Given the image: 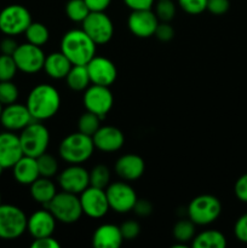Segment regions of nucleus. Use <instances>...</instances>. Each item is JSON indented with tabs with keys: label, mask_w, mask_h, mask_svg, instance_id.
I'll return each instance as SVG.
<instances>
[{
	"label": "nucleus",
	"mask_w": 247,
	"mask_h": 248,
	"mask_svg": "<svg viewBox=\"0 0 247 248\" xmlns=\"http://www.w3.org/2000/svg\"><path fill=\"white\" fill-rule=\"evenodd\" d=\"M96 46L84 29H72L61 40V51L73 65H86L96 56Z\"/></svg>",
	"instance_id": "1"
},
{
	"label": "nucleus",
	"mask_w": 247,
	"mask_h": 248,
	"mask_svg": "<svg viewBox=\"0 0 247 248\" xmlns=\"http://www.w3.org/2000/svg\"><path fill=\"white\" fill-rule=\"evenodd\" d=\"M26 106L34 120H47L57 114L61 107V96L57 90L51 85H36L29 92Z\"/></svg>",
	"instance_id": "2"
},
{
	"label": "nucleus",
	"mask_w": 247,
	"mask_h": 248,
	"mask_svg": "<svg viewBox=\"0 0 247 248\" xmlns=\"http://www.w3.org/2000/svg\"><path fill=\"white\" fill-rule=\"evenodd\" d=\"M93 150L92 137L81 132H74L61 142L60 156L69 165H81L92 156Z\"/></svg>",
	"instance_id": "3"
},
{
	"label": "nucleus",
	"mask_w": 247,
	"mask_h": 248,
	"mask_svg": "<svg viewBox=\"0 0 247 248\" xmlns=\"http://www.w3.org/2000/svg\"><path fill=\"white\" fill-rule=\"evenodd\" d=\"M57 222L64 223V224H72L77 222L82 216L81 203L80 198L77 194L68 193V191H61L53 196L52 200L45 206Z\"/></svg>",
	"instance_id": "4"
},
{
	"label": "nucleus",
	"mask_w": 247,
	"mask_h": 248,
	"mask_svg": "<svg viewBox=\"0 0 247 248\" xmlns=\"http://www.w3.org/2000/svg\"><path fill=\"white\" fill-rule=\"evenodd\" d=\"M19 137L23 155L38 157L46 153L50 144V132L40 121H33L22 130Z\"/></svg>",
	"instance_id": "5"
},
{
	"label": "nucleus",
	"mask_w": 247,
	"mask_h": 248,
	"mask_svg": "<svg viewBox=\"0 0 247 248\" xmlns=\"http://www.w3.org/2000/svg\"><path fill=\"white\" fill-rule=\"evenodd\" d=\"M222 212V203L216 196L199 195L191 200L186 208V215L195 225H208L218 219Z\"/></svg>",
	"instance_id": "6"
},
{
	"label": "nucleus",
	"mask_w": 247,
	"mask_h": 248,
	"mask_svg": "<svg viewBox=\"0 0 247 248\" xmlns=\"http://www.w3.org/2000/svg\"><path fill=\"white\" fill-rule=\"evenodd\" d=\"M26 213L15 205L0 203V239L16 240L27 230Z\"/></svg>",
	"instance_id": "7"
},
{
	"label": "nucleus",
	"mask_w": 247,
	"mask_h": 248,
	"mask_svg": "<svg viewBox=\"0 0 247 248\" xmlns=\"http://www.w3.org/2000/svg\"><path fill=\"white\" fill-rule=\"evenodd\" d=\"M31 22V12L22 5L12 4L0 10V31L5 35L15 36L24 33Z\"/></svg>",
	"instance_id": "8"
},
{
	"label": "nucleus",
	"mask_w": 247,
	"mask_h": 248,
	"mask_svg": "<svg viewBox=\"0 0 247 248\" xmlns=\"http://www.w3.org/2000/svg\"><path fill=\"white\" fill-rule=\"evenodd\" d=\"M82 29L97 45L109 43L114 34L113 22L104 11L90 12L89 16L82 21Z\"/></svg>",
	"instance_id": "9"
},
{
	"label": "nucleus",
	"mask_w": 247,
	"mask_h": 248,
	"mask_svg": "<svg viewBox=\"0 0 247 248\" xmlns=\"http://www.w3.org/2000/svg\"><path fill=\"white\" fill-rule=\"evenodd\" d=\"M12 57L16 62L18 70L27 74H34L44 68L46 56L41 50V46L26 43L18 45Z\"/></svg>",
	"instance_id": "10"
},
{
	"label": "nucleus",
	"mask_w": 247,
	"mask_h": 248,
	"mask_svg": "<svg viewBox=\"0 0 247 248\" xmlns=\"http://www.w3.org/2000/svg\"><path fill=\"white\" fill-rule=\"evenodd\" d=\"M109 207L118 213H127L133 210L137 201V194L130 184L115 182L106 188Z\"/></svg>",
	"instance_id": "11"
},
{
	"label": "nucleus",
	"mask_w": 247,
	"mask_h": 248,
	"mask_svg": "<svg viewBox=\"0 0 247 248\" xmlns=\"http://www.w3.org/2000/svg\"><path fill=\"white\" fill-rule=\"evenodd\" d=\"M114 98L108 86L94 85L89 86L84 93V106L87 111L98 115L101 119L106 118L107 114L113 108Z\"/></svg>",
	"instance_id": "12"
},
{
	"label": "nucleus",
	"mask_w": 247,
	"mask_h": 248,
	"mask_svg": "<svg viewBox=\"0 0 247 248\" xmlns=\"http://www.w3.org/2000/svg\"><path fill=\"white\" fill-rule=\"evenodd\" d=\"M80 203H81L82 213L93 219L104 217L110 210L106 189H99L92 186H87L80 194Z\"/></svg>",
	"instance_id": "13"
},
{
	"label": "nucleus",
	"mask_w": 247,
	"mask_h": 248,
	"mask_svg": "<svg viewBox=\"0 0 247 248\" xmlns=\"http://www.w3.org/2000/svg\"><path fill=\"white\" fill-rule=\"evenodd\" d=\"M58 184L63 191L79 195L90 186V173L81 165H70L60 173Z\"/></svg>",
	"instance_id": "14"
},
{
	"label": "nucleus",
	"mask_w": 247,
	"mask_h": 248,
	"mask_svg": "<svg viewBox=\"0 0 247 248\" xmlns=\"http://www.w3.org/2000/svg\"><path fill=\"white\" fill-rule=\"evenodd\" d=\"M91 84L101 86H110L114 84L118 77V70L115 64L106 57L94 56L86 64Z\"/></svg>",
	"instance_id": "15"
},
{
	"label": "nucleus",
	"mask_w": 247,
	"mask_h": 248,
	"mask_svg": "<svg viewBox=\"0 0 247 248\" xmlns=\"http://www.w3.org/2000/svg\"><path fill=\"white\" fill-rule=\"evenodd\" d=\"M155 12L150 10H138L132 11L128 16L127 26L131 33L138 38H149L154 35L159 24Z\"/></svg>",
	"instance_id": "16"
},
{
	"label": "nucleus",
	"mask_w": 247,
	"mask_h": 248,
	"mask_svg": "<svg viewBox=\"0 0 247 248\" xmlns=\"http://www.w3.org/2000/svg\"><path fill=\"white\" fill-rule=\"evenodd\" d=\"M35 121L24 104L12 103L2 108L0 123L7 131H22L29 124Z\"/></svg>",
	"instance_id": "17"
},
{
	"label": "nucleus",
	"mask_w": 247,
	"mask_h": 248,
	"mask_svg": "<svg viewBox=\"0 0 247 248\" xmlns=\"http://www.w3.org/2000/svg\"><path fill=\"white\" fill-rule=\"evenodd\" d=\"M23 156L19 137L15 133H0V166L2 169H10Z\"/></svg>",
	"instance_id": "18"
},
{
	"label": "nucleus",
	"mask_w": 247,
	"mask_h": 248,
	"mask_svg": "<svg viewBox=\"0 0 247 248\" xmlns=\"http://www.w3.org/2000/svg\"><path fill=\"white\" fill-rule=\"evenodd\" d=\"M94 148L103 153L118 152L125 143L124 133L114 126H103L92 136Z\"/></svg>",
	"instance_id": "19"
},
{
	"label": "nucleus",
	"mask_w": 247,
	"mask_h": 248,
	"mask_svg": "<svg viewBox=\"0 0 247 248\" xmlns=\"http://www.w3.org/2000/svg\"><path fill=\"white\" fill-rule=\"evenodd\" d=\"M56 218L47 208L36 211L27 220V230L33 239L52 236L56 229Z\"/></svg>",
	"instance_id": "20"
},
{
	"label": "nucleus",
	"mask_w": 247,
	"mask_h": 248,
	"mask_svg": "<svg viewBox=\"0 0 247 248\" xmlns=\"http://www.w3.org/2000/svg\"><path fill=\"white\" fill-rule=\"evenodd\" d=\"M144 160L136 154H126L119 157L115 164V172L125 181H136L144 173Z\"/></svg>",
	"instance_id": "21"
},
{
	"label": "nucleus",
	"mask_w": 247,
	"mask_h": 248,
	"mask_svg": "<svg viewBox=\"0 0 247 248\" xmlns=\"http://www.w3.org/2000/svg\"><path fill=\"white\" fill-rule=\"evenodd\" d=\"M123 242L120 227L109 223L99 225L92 236V245L96 248H118Z\"/></svg>",
	"instance_id": "22"
},
{
	"label": "nucleus",
	"mask_w": 247,
	"mask_h": 248,
	"mask_svg": "<svg viewBox=\"0 0 247 248\" xmlns=\"http://www.w3.org/2000/svg\"><path fill=\"white\" fill-rule=\"evenodd\" d=\"M11 169L15 181L23 186H31L40 177L36 157L28 156V155H23Z\"/></svg>",
	"instance_id": "23"
},
{
	"label": "nucleus",
	"mask_w": 247,
	"mask_h": 248,
	"mask_svg": "<svg viewBox=\"0 0 247 248\" xmlns=\"http://www.w3.org/2000/svg\"><path fill=\"white\" fill-rule=\"evenodd\" d=\"M73 67L72 62L65 57L62 51L60 52H52L45 58L44 68L46 74L52 79H65L69 73L70 68Z\"/></svg>",
	"instance_id": "24"
},
{
	"label": "nucleus",
	"mask_w": 247,
	"mask_h": 248,
	"mask_svg": "<svg viewBox=\"0 0 247 248\" xmlns=\"http://www.w3.org/2000/svg\"><path fill=\"white\" fill-rule=\"evenodd\" d=\"M57 194L56 186L47 177H39L31 184V195L35 202L46 206Z\"/></svg>",
	"instance_id": "25"
},
{
	"label": "nucleus",
	"mask_w": 247,
	"mask_h": 248,
	"mask_svg": "<svg viewBox=\"0 0 247 248\" xmlns=\"http://www.w3.org/2000/svg\"><path fill=\"white\" fill-rule=\"evenodd\" d=\"M191 246L194 248H224L227 239L217 230H205L193 239Z\"/></svg>",
	"instance_id": "26"
},
{
	"label": "nucleus",
	"mask_w": 247,
	"mask_h": 248,
	"mask_svg": "<svg viewBox=\"0 0 247 248\" xmlns=\"http://www.w3.org/2000/svg\"><path fill=\"white\" fill-rule=\"evenodd\" d=\"M65 80L68 86L74 91H85L91 84L86 65H73Z\"/></svg>",
	"instance_id": "27"
},
{
	"label": "nucleus",
	"mask_w": 247,
	"mask_h": 248,
	"mask_svg": "<svg viewBox=\"0 0 247 248\" xmlns=\"http://www.w3.org/2000/svg\"><path fill=\"white\" fill-rule=\"evenodd\" d=\"M24 35H26L28 43L36 46L45 45L50 38L48 29L46 28L45 24L40 23V22H31L24 31Z\"/></svg>",
	"instance_id": "28"
},
{
	"label": "nucleus",
	"mask_w": 247,
	"mask_h": 248,
	"mask_svg": "<svg viewBox=\"0 0 247 248\" xmlns=\"http://www.w3.org/2000/svg\"><path fill=\"white\" fill-rule=\"evenodd\" d=\"M173 236L181 244H188L195 237V223L190 219H181L173 227Z\"/></svg>",
	"instance_id": "29"
},
{
	"label": "nucleus",
	"mask_w": 247,
	"mask_h": 248,
	"mask_svg": "<svg viewBox=\"0 0 247 248\" xmlns=\"http://www.w3.org/2000/svg\"><path fill=\"white\" fill-rule=\"evenodd\" d=\"M101 120L102 119L98 115L91 113V111H86L80 116L79 121H77L79 132L92 137L97 132V130L101 127Z\"/></svg>",
	"instance_id": "30"
},
{
	"label": "nucleus",
	"mask_w": 247,
	"mask_h": 248,
	"mask_svg": "<svg viewBox=\"0 0 247 248\" xmlns=\"http://www.w3.org/2000/svg\"><path fill=\"white\" fill-rule=\"evenodd\" d=\"M90 10L85 0H69L65 5V14L73 22H81L89 16Z\"/></svg>",
	"instance_id": "31"
},
{
	"label": "nucleus",
	"mask_w": 247,
	"mask_h": 248,
	"mask_svg": "<svg viewBox=\"0 0 247 248\" xmlns=\"http://www.w3.org/2000/svg\"><path fill=\"white\" fill-rule=\"evenodd\" d=\"M90 173V186L99 189H106L110 183V171L104 165H97Z\"/></svg>",
	"instance_id": "32"
},
{
	"label": "nucleus",
	"mask_w": 247,
	"mask_h": 248,
	"mask_svg": "<svg viewBox=\"0 0 247 248\" xmlns=\"http://www.w3.org/2000/svg\"><path fill=\"white\" fill-rule=\"evenodd\" d=\"M36 161H38V167H39V173L41 177H51L55 176L58 171V164L57 160L52 156V155L47 154V153H44L40 156L36 157Z\"/></svg>",
	"instance_id": "33"
},
{
	"label": "nucleus",
	"mask_w": 247,
	"mask_h": 248,
	"mask_svg": "<svg viewBox=\"0 0 247 248\" xmlns=\"http://www.w3.org/2000/svg\"><path fill=\"white\" fill-rule=\"evenodd\" d=\"M18 89L11 80L0 81V103L2 106H9V104L15 103L18 98Z\"/></svg>",
	"instance_id": "34"
},
{
	"label": "nucleus",
	"mask_w": 247,
	"mask_h": 248,
	"mask_svg": "<svg viewBox=\"0 0 247 248\" xmlns=\"http://www.w3.org/2000/svg\"><path fill=\"white\" fill-rule=\"evenodd\" d=\"M17 68L14 57L9 55H0V81L12 80L16 75Z\"/></svg>",
	"instance_id": "35"
},
{
	"label": "nucleus",
	"mask_w": 247,
	"mask_h": 248,
	"mask_svg": "<svg viewBox=\"0 0 247 248\" xmlns=\"http://www.w3.org/2000/svg\"><path fill=\"white\" fill-rule=\"evenodd\" d=\"M155 15L160 22H171L176 15V5L172 0H159L155 9Z\"/></svg>",
	"instance_id": "36"
},
{
	"label": "nucleus",
	"mask_w": 247,
	"mask_h": 248,
	"mask_svg": "<svg viewBox=\"0 0 247 248\" xmlns=\"http://www.w3.org/2000/svg\"><path fill=\"white\" fill-rule=\"evenodd\" d=\"M178 4L186 14L199 15L207 7V0H178Z\"/></svg>",
	"instance_id": "37"
},
{
	"label": "nucleus",
	"mask_w": 247,
	"mask_h": 248,
	"mask_svg": "<svg viewBox=\"0 0 247 248\" xmlns=\"http://www.w3.org/2000/svg\"><path fill=\"white\" fill-rule=\"evenodd\" d=\"M120 232L124 240L131 241V240H135L139 235L140 227L136 220H126L120 225Z\"/></svg>",
	"instance_id": "38"
},
{
	"label": "nucleus",
	"mask_w": 247,
	"mask_h": 248,
	"mask_svg": "<svg viewBox=\"0 0 247 248\" xmlns=\"http://www.w3.org/2000/svg\"><path fill=\"white\" fill-rule=\"evenodd\" d=\"M154 35L156 36L160 41H170L173 39L174 29L173 27L170 24V22H159Z\"/></svg>",
	"instance_id": "39"
},
{
	"label": "nucleus",
	"mask_w": 247,
	"mask_h": 248,
	"mask_svg": "<svg viewBox=\"0 0 247 248\" xmlns=\"http://www.w3.org/2000/svg\"><path fill=\"white\" fill-rule=\"evenodd\" d=\"M234 234L239 241L247 244V213L242 215L236 220L234 227Z\"/></svg>",
	"instance_id": "40"
},
{
	"label": "nucleus",
	"mask_w": 247,
	"mask_h": 248,
	"mask_svg": "<svg viewBox=\"0 0 247 248\" xmlns=\"http://www.w3.org/2000/svg\"><path fill=\"white\" fill-rule=\"evenodd\" d=\"M229 0H207V7L206 10L213 15H224L229 10Z\"/></svg>",
	"instance_id": "41"
},
{
	"label": "nucleus",
	"mask_w": 247,
	"mask_h": 248,
	"mask_svg": "<svg viewBox=\"0 0 247 248\" xmlns=\"http://www.w3.org/2000/svg\"><path fill=\"white\" fill-rule=\"evenodd\" d=\"M234 191L236 198L242 202L247 203V173L242 174L236 181L234 186Z\"/></svg>",
	"instance_id": "42"
},
{
	"label": "nucleus",
	"mask_w": 247,
	"mask_h": 248,
	"mask_svg": "<svg viewBox=\"0 0 247 248\" xmlns=\"http://www.w3.org/2000/svg\"><path fill=\"white\" fill-rule=\"evenodd\" d=\"M132 211H135L136 215L139 216V217H147V216H149L153 212V205L148 200H143V199L139 200V199H137Z\"/></svg>",
	"instance_id": "43"
},
{
	"label": "nucleus",
	"mask_w": 247,
	"mask_h": 248,
	"mask_svg": "<svg viewBox=\"0 0 247 248\" xmlns=\"http://www.w3.org/2000/svg\"><path fill=\"white\" fill-rule=\"evenodd\" d=\"M17 47H18V44L16 43V40L12 36L7 35L6 38H4L0 41V52L2 55L12 56L15 53V51L17 50Z\"/></svg>",
	"instance_id": "44"
},
{
	"label": "nucleus",
	"mask_w": 247,
	"mask_h": 248,
	"mask_svg": "<svg viewBox=\"0 0 247 248\" xmlns=\"http://www.w3.org/2000/svg\"><path fill=\"white\" fill-rule=\"evenodd\" d=\"M60 242L52 236L34 239V241L31 242V248H60Z\"/></svg>",
	"instance_id": "45"
},
{
	"label": "nucleus",
	"mask_w": 247,
	"mask_h": 248,
	"mask_svg": "<svg viewBox=\"0 0 247 248\" xmlns=\"http://www.w3.org/2000/svg\"><path fill=\"white\" fill-rule=\"evenodd\" d=\"M126 6L132 11H138V10H150L152 9L154 0H124Z\"/></svg>",
	"instance_id": "46"
},
{
	"label": "nucleus",
	"mask_w": 247,
	"mask_h": 248,
	"mask_svg": "<svg viewBox=\"0 0 247 248\" xmlns=\"http://www.w3.org/2000/svg\"><path fill=\"white\" fill-rule=\"evenodd\" d=\"M91 12H103L110 5L111 0H85Z\"/></svg>",
	"instance_id": "47"
},
{
	"label": "nucleus",
	"mask_w": 247,
	"mask_h": 248,
	"mask_svg": "<svg viewBox=\"0 0 247 248\" xmlns=\"http://www.w3.org/2000/svg\"><path fill=\"white\" fill-rule=\"evenodd\" d=\"M2 108H4V106H2V104L0 103V116H1V113H2Z\"/></svg>",
	"instance_id": "48"
},
{
	"label": "nucleus",
	"mask_w": 247,
	"mask_h": 248,
	"mask_svg": "<svg viewBox=\"0 0 247 248\" xmlns=\"http://www.w3.org/2000/svg\"><path fill=\"white\" fill-rule=\"evenodd\" d=\"M2 170H4V169H2V167L0 166V176H1V173H2Z\"/></svg>",
	"instance_id": "49"
},
{
	"label": "nucleus",
	"mask_w": 247,
	"mask_h": 248,
	"mask_svg": "<svg viewBox=\"0 0 247 248\" xmlns=\"http://www.w3.org/2000/svg\"><path fill=\"white\" fill-rule=\"evenodd\" d=\"M0 203H1V195H0Z\"/></svg>",
	"instance_id": "50"
}]
</instances>
